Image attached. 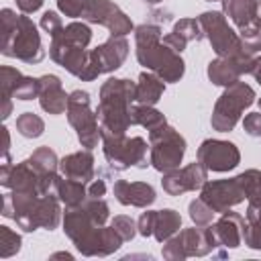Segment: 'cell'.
Returning a JSON list of instances; mask_svg holds the SVG:
<instances>
[{"mask_svg":"<svg viewBox=\"0 0 261 261\" xmlns=\"http://www.w3.org/2000/svg\"><path fill=\"white\" fill-rule=\"evenodd\" d=\"M147 141L143 137H102V151L106 163L114 171H124L130 167L145 169L151 165L147 159Z\"/></svg>","mask_w":261,"mask_h":261,"instance_id":"obj_8","label":"cell"},{"mask_svg":"<svg viewBox=\"0 0 261 261\" xmlns=\"http://www.w3.org/2000/svg\"><path fill=\"white\" fill-rule=\"evenodd\" d=\"M177 239H179V245L186 253V257H204V255H210L214 249H218V241L208 226H192V228H184L179 232H175Z\"/></svg>","mask_w":261,"mask_h":261,"instance_id":"obj_19","label":"cell"},{"mask_svg":"<svg viewBox=\"0 0 261 261\" xmlns=\"http://www.w3.org/2000/svg\"><path fill=\"white\" fill-rule=\"evenodd\" d=\"M188 212H190V218H192V222L194 224H198V226H208L210 222H212V218H214V210L202 200V198H196V200H192L190 202V206H188Z\"/></svg>","mask_w":261,"mask_h":261,"instance_id":"obj_35","label":"cell"},{"mask_svg":"<svg viewBox=\"0 0 261 261\" xmlns=\"http://www.w3.org/2000/svg\"><path fill=\"white\" fill-rule=\"evenodd\" d=\"M2 45L0 51L4 57H14L22 63L35 65L45 59V49L37 24L24 16L16 14L10 8H2Z\"/></svg>","mask_w":261,"mask_h":261,"instance_id":"obj_4","label":"cell"},{"mask_svg":"<svg viewBox=\"0 0 261 261\" xmlns=\"http://www.w3.org/2000/svg\"><path fill=\"white\" fill-rule=\"evenodd\" d=\"M165 92V82L153 71H141L137 80V104L155 106Z\"/></svg>","mask_w":261,"mask_h":261,"instance_id":"obj_24","label":"cell"},{"mask_svg":"<svg viewBox=\"0 0 261 261\" xmlns=\"http://www.w3.org/2000/svg\"><path fill=\"white\" fill-rule=\"evenodd\" d=\"M53 188H55V196L61 200V204H65V208L80 206L88 198V184L69 179L65 175H57Z\"/></svg>","mask_w":261,"mask_h":261,"instance_id":"obj_25","label":"cell"},{"mask_svg":"<svg viewBox=\"0 0 261 261\" xmlns=\"http://www.w3.org/2000/svg\"><path fill=\"white\" fill-rule=\"evenodd\" d=\"M45 0H16V6L22 14H33L43 6Z\"/></svg>","mask_w":261,"mask_h":261,"instance_id":"obj_43","label":"cell"},{"mask_svg":"<svg viewBox=\"0 0 261 261\" xmlns=\"http://www.w3.org/2000/svg\"><path fill=\"white\" fill-rule=\"evenodd\" d=\"M163 43H165L167 47H171L173 51H177V53H181V51L186 49V45H188V43H186L179 35H175L173 31H171V33H167V35L163 37Z\"/></svg>","mask_w":261,"mask_h":261,"instance_id":"obj_41","label":"cell"},{"mask_svg":"<svg viewBox=\"0 0 261 261\" xmlns=\"http://www.w3.org/2000/svg\"><path fill=\"white\" fill-rule=\"evenodd\" d=\"M196 157L208 171H216V173L230 171L241 163L239 147L234 143L222 141V139H206V141H202L200 147H198Z\"/></svg>","mask_w":261,"mask_h":261,"instance_id":"obj_12","label":"cell"},{"mask_svg":"<svg viewBox=\"0 0 261 261\" xmlns=\"http://www.w3.org/2000/svg\"><path fill=\"white\" fill-rule=\"evenodd\" d=\"M133 124H139L143 128H147L149 133L167 126V118L163 112H159L155 106H147V104H137L133 106Z\"/></svg>","mask_w":261,"mask_h":261,"instance_id":"obj_27","label":"cell"},{"mask_svg":"<svg viewBox=\"0 0 261 261\" xmlns=\"http://www.w3.org/2000/svg\"><path fill=\"white\" fill-rule=\"evenodd\" d=\"M198 22L204 31V37L208 39L210 47L218 57H232V59L249 57V53H245L241 35L228 27L226 14L222 10H206L198 16Z\"/></svg>","mask_w":261,"mask_h":261,"instance_id":"obj_7","label":"cell"},{"mask_svg":"<svg viewBox=\"0 0 261 261\" xmlns=\"http://www.w3.org/2000/svg\"><path fill=\"white\" fill-rule=\"evenodd\" d=\"M29 163L43 175H57L59 169V157L49 147H37L29 157Z\"/></svg>","mask_w":261,"mask_h":261,"instance_id":"obj_29","label":"cell"},{"mask_svg":"<svg viewBox=\"0 0 261 261\" xmlns=\"http://www.w3.org/2000/svg\"><path fill=\"white\" fill-rule=\"evenodd\" d=\"M251 75H253V77L257 80V84L261 86V55H259V57H255V65H253Z\"/></svg>","mask_w":261,"mask_h":261,"instance_id":"obj_44","label":"cell"},{"mask_svg":"<svg viewBox=\"0 0 261 261\" xmlns=\"http://www.w3.org/2000/svg\"><path fill=\"white\" fill-rule=\"evenodd\" d=\"M20 75L22 73L16 67H10V65L0 67V98H12V88Z\"/></svg>","mask_w":261,"mask_h":261,"instance_id":"obj_36","label":"cell"},{"mask_svg":"<svg viewBox=\"0 0 261 261\" xmlns=\"http://www.w3.org/2000/svg\"><path fill=\"white\" fill-rule=\"evenodd\" d=\"M16 130H18L24 139H37V137L43 135L45 122H43V118H41L39 114H35V112H22V114H18V118H16Z\"/></svg>","mask_w":261,"mask_h":261,"instance_id":"obj_31","label":"cell"},{"mask_svg":"<svg viewBox=\"0 0 261 261\" xmlns=\"http://www.w3.org/2000/svg\"><path fill=\"white\" fill-rule=\"evenodd\" d=\"M222 12L234 22L241 39H261L259 0H224Z\"/></svg>","mask_w":261,"mask_h":261,"instance_id":"obj_14","label":"cell"},{"mask_svg":"<svg viewBox=\"0 0 261 261\" xmlns=\"http://www.w3.org/2000/svg\"><path fill=\"white\" fill-rule=\"evenodd\" d=\"M179 228H181V216H179L177 210H173V208L157 210L153 237H155L159 243H165L169 237H173L175 232H179Z\"/></svg>","mask_w":261,"mask_h":261,"instance_id":"obj_26","label":"cell"},{"mask_svg":"<svg viewBox=\"0 0 261 261\" xmlns=\"http://www.w3.org/2000/svg\"><path fill=\"white\" fill-rule=\"evenodd\" d=\"M57 8L69 18H82L90 24H102L114 37H126L135 31L133 20L112 0H57Z\"/></svg>","mask_w":261,"mask_h":261,"instance_id":"obj_5","label":"cell"},{"mask_svg":"<svg viewBox=\"0 0 261 261\" xmlns=\"http://www.w3.org/2000/svg\"><path fill=\"white\" fill-rule=\"evenodd\" d=\"M59 257H61V259H73L69 253H63V251H61V253H55V255H51V259H59Z\"/></svg>","mask_w":261,"mask_h":261,"instance_id":"obj_46","label":"cell"},{"mask_svg":"<svg viewBox=\"0 0 261 261\" xmlns=\"http://www.w3.org/2000/svg\"><path fill=\"white\" fill-rule=\"evenodd\" d=\"M39 27H41L49 37H53L57 31L63 29V20H61V16H59L55 10H47V12H43Z\"/></svg>","mask_w":261,"mask_h":261,"instance_id":"obj_38","label":"cell"},{"mask_svg":"<svg viewBox=\"0 0 261 261\" xmlns=\"http://www.w3.org/2000/svg\"><path fill=\"white\" fill-rule=\"evenodd\" d=\"M112 194L122 206H135V208H147L157 200L155 188L147 181L116 179L112 186Z\"/></svg>","mask_w":261,"mask_h":261,"instance_id":"obj_20","label":"cell"},{"mask_svg":"<svg viewBox=\"0 0 261 261\" xmlns=\"http://www.w3.org/2000/svg\"><path fill=\"white\" fill-rule=\"evenodd\" d=\"M155 218H157V210H147L139 216L137 220V230L141 237H153L155 230Z\"/></svg>","mask_w":261,"mask_h":261,"instance_id":"obj_39","label":"cell"},{"mask_svg":"<svg viewBox=\"0 0 261 261\" xmlns=\"http://www.w3.org/2000/svg\"><path fill=\"white\" fill-rule=\"evenodd\" d=\"M137 102V82L128 77H108L100 86L96 108L100 135L122 137L133 126V106Z\"/></svg>","mask_w":261,"mask_h":261,"instance_id":"obj_1","label":"cell"},{"mask_svg":"<svg viewBox=\"0 0 261 261\" xmlns=\"http://www.w3.org/2000/svg\"><path fill=\"white\" fill-rule=\"evenodd\" d=\"M92 51H94V57H96V61L100 65V71L102 73H112L128 57V41H126V37L110 35L102 45H98Z\"/></svg>","mask_w":261,"mask_h":261,"instance_id":"obj_22","label":"cell"},{"mask_svg":"<svg viewBox=\"0 0 261 261\" xmlns=\"http://www.w3.org/2000/svg\"><path fill=\"white\" fill-rule=\"evenodd\" d=\"M245 224H247V220L239 212H232L228 208L226 212L220 214V218L216 222H210V228H212V232H214V237H216L220 247L237 249V247L243 245Z\"/></svg>","mask_w":261,"mask_h":261,"instance_id":"obj_18","label":"cell"},{"mask_svg":"<svg viewBox=\"0 0 261 261\" xmlns=\"http://www.w3.org/2000/svg\"><path fill=\"white\" fill-rule=\"evenodd\" d=\"M59 171L61 175L82 181V184H90L96 177V167H94V155L90 149L84 151H75L69 153L65 157L59 159Z\"/></svg>","mask_w":261,"mask_h":261,"instance_id":"obj_23","label":"cell"},{"mask_svg":"<svg viewBox=\"0 0 261 261\" xmlns=\"http://www.w3.org/2000/svg\"><path fill=\"white\" fill-rule=\"evenodd\" d=\"M259 18H261V0H259Z\"/></svg>","mask_w":261,"mask_h":261,"instance_id":"obj_49","label":"cell"},{"mask_svg":"<svg viewBox=\"0 0 261 261\" xmlns=\"http://www.w3.org/2000/svg\"><path fill=\"white\" fill-rule=\"evenodd\" d=\"M259 108H261V98H259Z\"/></svg>","mask_w":261,"mask_h":261,"instance_id":"obj_50","label":"cell"},{"mask_svg":"<svg viewBox=\"0 0 261 261\" xmlns=\"http://www.w3.org/2000/svg\"><path fill=\"white\" fill-rule=\"evenodd\" d=\"M135 51L137 61L149 71L157 73L165 84H175L184 77L186 63L181 53L173 51L161 41V27L143 22L135 27Z\"/></svg>","mask_w":261,"mask_h":261,"instance_id":"obj_2","label":"cell"},{"mask_svg":"<svg viewBox=\"0 0 261 261\" xmlns=\"http://www.w3.org/2000/svg\"><path fill=\"white\" fill-rule=\"evenodd\" d=\"M20 245H22V239L18 232H14L8 226H0V257L2 259L16 255L20 251Z\"/></svg>","mask_w":261,"mask_h":261,"instance_id":"obj_33","label":"cell"},{"mask_svg":"<svg viewBox=\"0 0 261 261\" xmlns=\"http://www.w3.org/2000/svg\"><path fill=\"white\" fill-rule=\"evenodd\" d=\"M124 241H122V237L114 230V226L110 224V226H98V228H94L88 237H84L77 245H75V249L84 255V257H108V255H112L114 251H118L120 249V245H122Z\"/></svg>","mask_w":261,"mask_h":261,"instance_id":"obj_17","label":"cell"},{"mask_svg":"<svg viewBox=\"0 0 261 261\" xmlns=\"http://www.w3.org/2000/svg\"><path fill=\"white\" fill-rule=\"evenodd\" d=\"M67 98L61 80L55 73H45L39 77V104L47 114H63L67 110Z\"/></svg>","mask_w":261,"mask_h":261,"instance_id":"obj_21","label":"cell"},{"mask_svg":"<svg viewBox=\"0 0 261 261\" xmlns=\"http://www.w3.org/2000/svg\"><path fill=\"white\" fill-rule=\"evenodd\" d=\"M200 198L218 214L247 200L245 190L237 175L230 179H206L204 186L200 188Z\"/></svg>","mask_w":261,"mask_h":261,"instance_id":"obj_13","label":"cell"},{"mask_svg":"<svg viewBox=\"0 0 261 261\" xmlns=\"http://www.w3.org/2000/svg\"><path fill=\"white\" fill-rule=\"evenodd\" d=\"M67 120L73 126L77 141L84 149L98 147V141H102L100 135V122L96 110L90 108V94L86 90H73L67 98Z\"/></svg>","mask_w":261,"mask_h":261,"instance_id":"obj_9","label":"cell"},{"mask_svg":"<svg viewBox=\"0 0 261 261\" xmlns=\"http://www.w3.org/2000/svg\"><path fill=\"white\" fill-rule=\"evenodd\" d=\"M186 155V139L173 126H163L149 133V161L151 165L165 173L179 167Z\"/></svg>","mask_w":261,"mask_h":261,"instance_id":"obj_10","label":"cell"},{"mask_svg":"<svg viewBox=\"0 0 261 261\" xmlns=\"http://www.w3.org/2000/svg\"><path fill=\"white\" fill-rule=\"evenodd\" d=\"M59 202L61 200L53 194L33 196L10 192L2 198V216L16 220L24 232H35L37 228L53 230L63 220Z\"/></svg>","mask_w":261,"mask_h":261,"instance_id":"obj_3","label":"cell"},{"mask_svg":"<svg viewBox=\"0 0 261 261\" xmlns=\"http://www.w3.org/2000/svg\"><path fill=\"white\" fill-rule=\"evenodd\" d=\"M112 226H114V230L122 237V241H133L135 234L139 232V230H137V222H135L130 216H124V214L114 216V218H112Z\"/></svg>","mask_w":261,"mask_h":261,"instance_id":"obj_37","label":"cell"},{"mask_svg":"<svg viewBox=\"0 0 261 261\" xmlns=\"http://www.w3.org/2000/svg\"><path fill=\"white\" fill-rule=\"evenodd\" d=\"M245 216H247V224H245L243 243L253 251H261V204H249Z\"/></svg>","mask_w":261,"mask_h":261,"instance_id":"obj_28","label":"cell"},{"mask_svg":"<svg viewBox=\"0 0 261 261\" xmlns=\"http://www.w3.org/2000/svg\"><path fill=\"white\" fill-rule=\"evenodd\" d=\"M143 2H145V4H159L161 0H143Z\"/></svg>","mask_w":261,"mask_h":261,"instance_id":"obj_47","label":"cell"},{"mask_svg":"<svg viewBox=\"0 0 261 261\" xmlns=\"http://www.w3.org/2000/svg\"><path fill=\"white\" fill-rule=\"evenodd\" d=\"M57 175H43L39 173L29 159L12 165V163H2L0 169V184L8 188L10 192L18 194H33V196H45L53 188Z\"/></svg>","mask_w":261,"mask_h":261,"instance_id":"obj_11","label":"cell"},{"mask_svg":"<svg viewBox=\"0 0 261 261\" xmlns=\"http://www.w3.org/2000/svg\"><path fill=\"white\" fill-rule=\"evenodd\" d=\"M243 128L249 137H261V112H249L243 118Z\"/></svg>","mask_w":261,"mask_h":261,"instance_id":"obj_40","label":"cell"},{"mask_svg":"<svg viewBox=\"0 0 261 261\" xmlns=\"http://www.w3.org/2000/svg\"><path fill=\"white\" fill-rule=\"evenodd\" d=\"M237 177L245 190L247 202L249 204H261V171L259 169H245Z\"/></svg>","mask_w":261,"mask_h":261,"instance_id":"obj_30","label":"cell"},{"mask_svg":"<svg viewBox=\"0 0 261 261\" xmlns=\"http://www.w3.org/2000/svg\"><path fill=\"white\" fill-rule=\"evenodd\" d=\"M206 2H224V0H206Z\"/></svg>","mask_w":261,"mask_h":261,"instance_id":"obj_48","label":"cell"},{"mask_svg":"<svg viewBox=\"0 0 261 261\" xmlns=\"http://www.w3.org/2000/svg\"><path fill=\"white\" fill-rule=\"evenodd\" d=\"M173 33L179 35L186 43L206 39V37H204V31H202V27H200V22H198V18H179V20L173 24Z\"/></svg>","mask_w":261,"mask_h":261,"instance_id":"obj_32","label":"cell"},{"mask_svg":"<svg viewBox=\"0 0 261 261\" xmlns=\"http://www.w3.org/2000/svg\"><path fill=\"white\" fill-rule=\"evenodd\" d=\"M104 194H106V181L100 179V177H98V179L94 177V179L88 184V196H90V198H102Z\"/></svg>","mask_w":261,"mask_h":261,"instance_id":"obj_42","label":"cell"},{"mask_svg":"<svg viewBox=\"0 0 261 261\" xmlns=\"http://www.w3.org/2000/svg\"><path fill=\"white\" fill-rule=\"evenodd\" d=\"M255 65V57H241V59H232V57H216L208 63V80L214 86H232L234 82L241 80L243 73H251Z\"/></svg>","mask_w":261,"mask_h":261,"instance_id":"obj_16","label":"cell"},{"mask_svg":"<svg viewBox=\"0 0 261 261\" xmlns=\"http://www.w3.org/2000/svg\"><path fill=\"white\" fill-rule=\"evenodd\" d=\"M255 102V90L245 84V82H234L232 86H226L224 92L218 96L212 116H210V124L214 130L218 133H228L237 126V122L241 120V114Z\"/></svg>","mask_w":261,"mask_h":261,"instance_id":"obj_6","label":"cell"},{"mask_svg":"<svg viewBox=\"0 0 261 261\" xmlns=\"http://www.w3.org/2000/svg\"><path fill=\"white\" fill-rule=\"evenodd\" d=\"M2 135H4V147H2V151H4V155H10V135H8V128L6 126H2Z\"/></svg>","mask_w":261,"mask_h":261,"instance_id":"obj_45","label":"cell"},{"mask_svg":"<svg viewBox=\"0 0 261 261\" xmlns=\"http://www.w3.org/2000/svg\"><path fill=\"white\" fill-rule=\"evenodd\" d=\"M208 179V169L200 163H188L186 167H175L171 171H165L161 177V188L167 196H181L186 192H196L204 186Z\"/></svg>","mask_w":261,"mask_h":261,"instance_id":"obj_15","label":"cell"},{"mask_svg":"<svg viewBox=\"0 0 261 261\" xmlns=\"http://www.w3.org/2000/svg\"><path fill=\"white\" fill-rule=\"evenodd\" d=\"M12 98L16 100H33L39 98V77L20 75L12 88Z\"/></svg>","mask_w":261,"mask_h":261,"instance_id":"obj_34","label":"cell"}]
</instances>
